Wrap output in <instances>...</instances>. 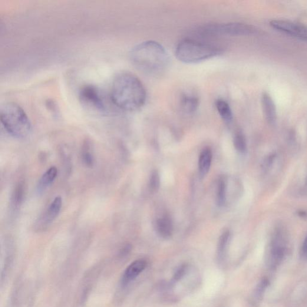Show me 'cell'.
<instances>
[{"label":"cell","mask_w":307,"mask_h":307,"mask_svg":"<svg viewBox=\"0 0 307 307\" xmlns=\"http://www.w3.org/2000/svg\"><path fill=\"white\" fill-rule=\"evenodd\" d=\"M110 98L112 103L124 111L140 110L147 99L144 85L136 75L124 72L118 74L112 82Z\"/></svg>","instance_id":"cell-1"},{"label":"cell","mask_w":307,"mask_h":307,"mask_svg":"<svg viewBox=\"0 0 307 307\" xmlns=\"http://www.w3.org/2000/svg\"><path fill=\"white\" fill-rule=\"evenodd\" d=\"M130 60L135 67L149 76H158L167 70L170 57L162 45L155 41H145L131 49Z\"/></svg>","instance_id":"cell-2"},{"label":"cell","mask_w":307,"mask_h":307,"mask_svg":"<svg viewBox=\"0 0 307 307\" xmlns=\"http://www.w3.org/2000/svg\"><path fill=\"white\" fill-rule=\"evenodd\" d=\"M222 52L223 49L216 45L185 39L177 45L176 56L184 63L194 64L217 57Z\"/></svg>","instance_id":"cell-3"},{"label":"cell","mask_w":307,"mask_h":307,"mask_svg":"<svg viewBox=\"0 0 307 307\" xmlns=\"http://www.w3.org/2000/svg\"><path fill=\"white\" fill-rule=\"evenodd\" d=\"M0 118L3 127L13 137L24 138L31 132V124L27 115L16 104L11 102L2 106Z\"/></svg>","instance_id":"cell-4"},{"label":"cell","mask_w":307,"mask_h":307,"mask_svg":"<svg viewBox=\"0 0 307 307\" xmlns=\"http://www.w3.org/2000/svg\"><path fill=\"white\" fill-rule=\"evenodd\" d=\"M201 31L209 36H242L255 34L257 29L252 25L242 23H226L204 26Z\"/></svg>","instance_id":"cell-5"},{"label":"cell","mask_w":307,"mask_h":307,"mask_svg":"<svg viewBox=\"0 0 307 307\" xmlns=\"http://www.w3.org/2000/svg\"><path fill=\"white\" fill-rule=\"evenodd\" d=\"M79 97L84 104L99 111H105L104 96L94 86L85 85L79 91Z\"/></svg>","instance_id":"cell-6"},{"label":"cell","mask_w":307,"mask_h":307,"mask_svg":"<svg viewBox=\"0 0 307 307\" xmlns=\"http://www.w3.org/2000/svg\"><path fill=\"white\" fill-rule=\"evenodd\" d=\"M272 28L287 35L307 41V26L284 20H273L270 22Z\"/></svg>","instance_id":"cell-7"},{"label":"cell","mask_w":307,"mask_h":307,"mask_svg":"<svg viewBox=\"0 0 307 307\" xmlns=\"http://www.w3.org/2000/svg\"><path fill=\"white\" fill-rule=\"evenodd\" d=\"M146 266V262L144 260H137L131 263L125 270L123 277H122V285L125 286L133 281L143 271Z\"/></svg>","instance_id":"cell-8"},{"label":"cell","mask_w":307,"mask_h":307,"mask_svg":"<svg viewBox=\"0 0 307 307\" xmlns=\"http://www.w3.org/2000/svg\"><path fill=\"white\" fill-rule=\"evenodd\" d=\"M62 207V199L60 196L56 197L52 202L46 210L44 215L41 219V226H47L54 222L60 213Z\"/></svg>","instance_id":"cell-9"},{"label":"cell","mask_w":307,"mask_h":307,"mask_svg":"<svg viewBox=\"0 0 307 307\" xmlns=\"http://www.w3.org/2000/svg\"><path fill=\"white\" fill-rule=\"evenodd\" d=\"M285 246L282 236V234L278 232L274 237L272 244L270 257L274 265H278L282 262L285 254Z\"/></svg>","instance_id":"cell-10"},{"label":"cell","mask_w":307,"mask_h":307,"mask_svg":"<svg viewBox=\"0 0 307 307\" xmlns=\"http://www.w3.org/2000/svg\"><path fill=\"white\" fill-rule=\"evenodd\" d=\"M262 107L267 121L269 124L275 123L277 118L276 108L271 97L268 94H263L262 97Z\"/></svg>","instance_id":"cell-11"},{"label":"cell","mask_w":307,"mask_h":307,"mask_svg":"<svg viewBox=\"0 0 307 307\" xmlns=\"http://www.w3.org/2000/svg\"><path fill=\"white\" fill-rule=\"evenodd\" d=\"M180 104L185 113L193 114L199 107V100L196 95L185 93L181 95Z\"/></svg>","instance_id":"cell-12"},{"label":"cell","mask_w":307,"mask_h":307,"mask_svg":"<svg viewBox=\"0 0 307 307\" xmlns=\"http://www.w3.org/2000/svg\"><path fill=\"white\" fill-rule=\"evenodd\" d=\"M156 230L163 238H169L173 233L174 226L170 217L164 216L157 220Z\"/></svg>","instance_id":"cell-13"},{"label":"cell","mask_w":307,"mask_h":307,"mask_svg":"<svg viewBox=\"0 0 307 307\" xmlns=\"http://www.w3.org/2000/svg\"><path fill=\"white\" fill-rule=\"evenodd\" d=\"M57 175L58 170L57 167L55 166H52L49 168L48 170H46V173L41 178V179L39 180L38 185V192L41 193L47 189L54 182L57 177Z\"/></svg>","instance_id":"cell-14"},{"label":"cell","mask_w":307,"mask_h":307,"mask_svg":"<svg viewBox=\"0 0 307 307\" xmlns=\"http://www.w3.org/2000/svg\"><path fill=\"white\" fill-rule=\"evenodd\" d=\"M212 151L210 148H204L201 152L199 159V170L201 176H204L209 173L212 162Z\"/></svg>","instance_id":"cell-15"},{"label":"cell","mask_w":307,"mask_h":307,"mask_svg":"<svg viewBox=\"0 0 307 307\" xmlns=\"http://www.w3.org/2000/svg\"><path fill=\"white\" fill-rule=\"evenodd\" d=\"M215 105L218 113L222 120L226 123H230L233 120V112L229 104L223 99H219Z\"/></svg>","instance_id":"cell-16"},{"label":"cell","mask_w":307,"mask_h":307,"mask_svg":"<svg viewBox=\"0 0 307 307\" xmlns=\"http://www.w3.org/2000/svg\"><path fill=\"white\" fill-rule=\"evenodd\" d=\"M82 160L86 166L91 167L94 163V158L92 154L90 144L86 143L82 148Z\"/></svg>","instance_id":"cell-17"},{"label":"cell","mask_w":307,"mask_h":307,"mask_svg":"<svg viewBox=\"0 0 307 307\" xmlns=\"http://www.w3.org/2000/svg\"><path fill=\"white\" fill-rule=\"evenodd\" d=\"M226 200V181L223 178L219 181L217 189V202L220 206H223L225 204Z\"/></svg>","instance_id":"cell-18"},{"label":"cell","mask_w":307,"mask_h":307,"mask_svg":"<svg viewBox=\"0 0 307 307\" xmlns=\"http://www.w3.org/2000/svg\"><path fill=\"white\" fill-rule=\"evenodd\" d=\"M24 183L19 182L15 188L14 193L13 194L12 203L15 208H19L22 202L24 197Z\"/></svg>","instance_id":"cell-19"},{"label":"cell","mask_w":307,"mask_h":307,"mask_svg":"<svg viewBox=\"0 0 307 307\" xmlns=\"http://www.w3.org/2000/svg\"><path fill=\"white\" fill-rule=\"evenodd\" d=\"M234 146L240 153H244L247 150V143L245 137L242 132H237L233 139Z\"/></svg>","instance_id":"cell-20"},{"label":"cell","mask_w":307,"mask_h":307,"mask_svg":"<svg viewBox=\"0 0 307 307\" xmlns=\"http://www.w3.org/2000/svg\"><path fill=\"white\" fill-rule=\"evenodd\" d=\"M229 237L230 235L228 231H226V232L223 233V235L221 236L219 246H218V252H219L220 256L222 255L224 251H225L227 243L229 242Z\"/></svg>","instance_id":"cell-21"},{"label":"cell","mask_w":307,"mask_h":307,"mask_svg":"<svg viewBox=\"0 0 307 307\" xmlns=\"http://www.w3.org/2000/svg\"><path fill=\"white\" fill-rule=\"evenodd\" d=\"M160 184V180L159 174L158 172L155 170L153 173L151 174L150 179V189L153 191H156L159 189Z\"/></svg>","instance_id":"cell-22"},{"label":"cell","mask_w":307,"mask_h":307,"mask_svg":"<svg viewBox=\"0 0 307 307\" xmlns=\"http://www.w3.org/2000/svg\"><path fill=\"white\" fill-rule=\"evenodd\" d=\"M268 285V282L267 280H263L261 283H260L257 287L256 290V294L258 296L262 294L264 290L267 288Z\"/></svg>","instance_id":"cell-23"},{"label":"cell","mask_w":307,"mask_h":307,"mask_svg":"<svg viewBox=\"0 0 307 307\" xmlns=\"http://www.w3.org/2000/svg\"><path fill=\"white\" fill-rule=\"evenodd\" d=\"M301 255L303 258L307 259V235L304 241H303L301 250Z\"/></svg>","instance_id":"cell-24"},{"label":"cell","mask_w":307,"mask_h":307,"mask_svg":"<svg viewBox=\"0 0 307 307\" xmlns=\"http://www.w3.org/2000/svg\"><path fill=\"white\" fill-rule=\"evenodd\" d=\"M186 269V266H181V268L177 270L176 275H175L174 279L176 280L180 279L181 277L184 275V273Z\"/></svg>","instance_id":"cell-25"},{"label":"cell","mask_w":307,"mask_h":307,"mask_svg":"<svg viewBox=\"0 0 307 307\" xmlns=\"http://www.w3.org/2000/svg\"><path fill=\"white\" fill-rule=\"evenodd\" d=\"M130 247L129 246H127L124 247V248L122 250L121 254L122 255H125L128 252H130Z\"/></svg>","instance_id":"cell-26"},{"label":"cell","mask_w":307,"mask_h":307,"mask_svg":"<svg viewBox=\"0 0 307 307\" xmlns=\"http://www.w3.org/2000/svg\"><path fill=\"white\" fill-rule=\"evenodd\" d=\"M306 187H307V178H306Z\"/></svg>","instance_id":"cell-27"}]
</instances>
